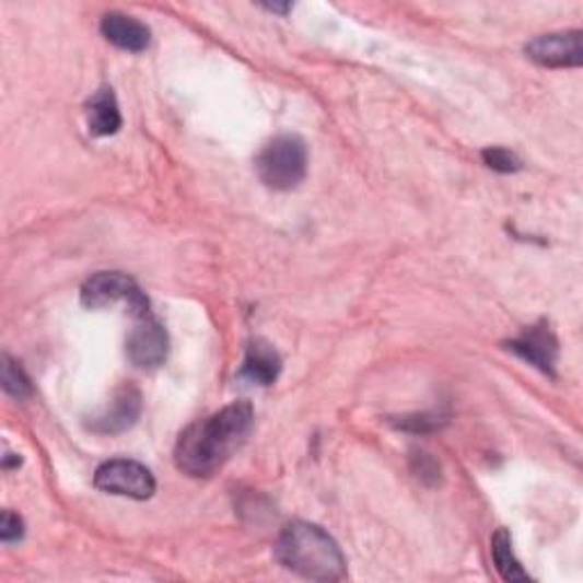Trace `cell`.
<instances>
[{"label": "cell", "mask_w": 583, "mask_h": 583, "mask_svg": "<svg viewBox=\"0 0 583 583\" xmlns=\"http://www.w3.org/2000/svg\"><path fill=\"white\" fill-rule=\"evenodd\" d=\"M260 180L276 191H288L308 174V149L299 135H279L260 151L256 160Z\"/></svg>", "instance_id": "obj_3"}, {"label": "cell", "mask_w": 583, "mask_h": 583, "mask_svg": "<svg viewBox=\"0 0 583 583\" xmlns=\"http://www.w3.org/2000/svg\"><path fill=\"white\" fill-rule=\"evenodd\" d=\"M509 349L543 374L553 376V368H557L559 360V340L547 322L526 328L520 338L509 342Z\"/></svg>", "instance_id": "obj_8"}, {"label": "cell", "mask_w": 583, "mask_h": 583, "mask_svg": "<svg viewBox=\"0 0 583 583\" xmlns=\"http://www.w3.org/2000/svg\"><path fill=\"white\" fill-rule=\"evenodd\" d=\"M94 486L107 494L130 497L137 499V502H144V499L153 497L155 492V479L151 469L128 458L103 463L94 475Z\"/></svg>", "instance_id": "obj_5"}, {"label": "cell", "mask_w": 583, "mask_h": 583, "mask_svg": "<svg viewBox=\"0 0 583 583\" xmlns=\"http://www.w3.org/2000/svg\"><path fill=\"white\" fill-rule=\"evenodd\" d=\"M254 429V408L235 401L206 420L189 424L174 450L176 467L187 477H212L246 442Z\"/></svg>", "instance_id": "obj_1"}, {"label": "cell", "mask_w": 583, "mask_h": 583, "mask_svg": "<svg viewBox=\"0 0 583 583\" xmlns=\"http://www.w3.org/2000/svg\"><path fill=\"white\" fill-rule=\"evenodd\" d=\"M267 10L269 12H281V14H285V12H290V5H267Z\"/></svg>", "instance_id": "obj_19"}, {"label": "cell", "mask_w": 583, "mask_h": 583, "mask_svg": "<svg viewBox=\"0 0 583 583\" xmlns=\"http://www.w3.org/2000/svg\"><path fill=\"white\" fill-rule=\"evenodd\" d=\"M412 471H415V477H418L427 486H438L440 479H442L438 460L431 454H427V452H415L412 454Z\"/></svg>", "instance_id": "obj_16"}, {"label": "cell", "mask_w": 583, "mask_h": 583, "mask_svg": "<svg viewBox=\"0 0 583 583\" xmlns=\"http://www.w3.org/2000/svg\"><path fill=\"white\" fill-rule=\"evenodd\" d=\"M3 387L8 395L16 399H27L33 395L31 378L25 376V372L19 368V363H14L10 355H3Z\"/></svg>", "instance_id": "obj_14"}, {"label": "cell", "mask_w": 583, "mask_h": 583, "mask_svg": "<svg viewBox=\"0 0 583 583\" xmlns=\"http://www.w3.org/2000/svg\"><path fill=\"white\" fill-rule=\"evenodd\" d=\"M142 412V397L135 387H121L115 395L113 404H109L98 418L90 422V429L101 435H115L128 431Z\"/></svg>", "instance_id": "obj_9"}, {"label": "cell", "mask_w": 583, "mask_h": 583, "mask_svg": "<svg viewBox=\"0 0 583 583\" xmlns=\"http://www.w3.org/2000/svg\"><path fill=\"white\" fill-rule=\"evenodd\" d=\"M483 162L490 166L492 172H499V174H515L522 170V160L509 151V149H502V147H490L486 149L483 153Z\"/></svg>", "instance_id": "obj_15"}, {"label": "cell", "mask_w": 583, "mask_h": 583, "mask_svg": "<svg viewBox=\"0 0 583 583\" xmlns=\"http://www.w3.org/2000/svg\"><path fill=\"white\" fill-rule=\"evenodd\" d=\"M101 33L103 37L115 44L121 50L128 53H142L151 44V31L135 16L121 14V12H109L101 19Z\"/></svg>", "instance_id": "obj_10"}, {"label": "cell", "mask_w": 583, "mask_h": 583, "mask_svg": "<svg viewBox=\"0 0 583 583\" xmlns=\"http://www.w3.org/2000/svg\"><path fill=\"white\" fill-rule=\"evenodd\" d=\"M526 55L547 69H574L583 62L581 31L543 35L526 44Z\"/></svg>", "instance_id": "obj_6"}, {"label": "cell", "mask_w": 583, "mask_h": 583, "mask_svg": "<svg viewBox=\"0 0 583 583\" xmlns=\"http://www.w3.org/2000/svg\"><path fill=\"white\" fill-rule=\"evenodd\" d=\"M21 538H23V520L12 511H3V517H0V540L16 543Z\"/></svg>", "instance_id": "obj_18"}, {"label": "cell", "mask_w": 583, "mask_h": 583, "mask_svg": "<svg viewBox=\"0 0 583 583\" xmlns=\"http://www.w3.org/2000/svg\"><path fill=\"white\" fill-rule=\"evenodd\" d=\"M126 351L135 368L158 370L166 360V353H170V338H166L162 324L147 315L140 317V324L132 328Z\"/></svg>", "instance_id": "obj_7"}, {"label": "cell", "mask_w": 583, "mask_h": 583, "mask_svg": "<svg viewBox=\"0 0 583 583\" xmlns=\"http://www.w3.org/2000/svg\"><path fill=\"white\" fill-rule=\"evenodd\" d=\"M88 126L94 137H109L121 128V109L115 92L109 88L98 90L88 103Z\"/></svg>", "instance_id": "obj_12"}, {"label": "cell", "mask_w": 583, "mask_h": 583, "mask_svg": "<svg viewBox=\"0 0 583 583\" xmlns=\"http://www.w3.org/2000/svg\"><path fill=\"white\" fill-rule=\"evenodd\" d=\"M80 301L88 308H107V305L126 301L135 317L149 315V299L137 288L130 276L121 271H101L92 276L80 290Z\"/></svg>", "instance_id": "obj_4"}, {"label": "cell", "mask_w": 583, "mask_h": 583, "mask_svg": "<svg viewBox=\"0 0 583 583\" xmlns=\"http://www.w3.org/2000/svg\"><path fill=\"white\" fill-rule=\"evenodd\" d=\"M276 561L311 581H340L347 576L345 553L322 526L292 522L276 540Z\"/></svg>", "instance_id": "obj_2"}, {"label": "cell", "mask_w": 583, "mask_h": 583, "mask_svg": "<svg viewBox=\"0 0 583 583\" xmlns=\"http://www.w3.org/2000/svg\"><path fill=\"white\" fill-rule=\"evenodd\" d=\"M283 360L269 342L265 340H254L246 349L244 365H242V376L258 385H271L276 378L281 376Z\"/></svg>", "instance_id": "obj_11"}, {"label": "cell", "mask_w": 583, "mask_h": 583, "mask_svg": "<svg viewBox=\"0 0 583 583\" xmlns=\"http://www.w3.org/2000/svg\"><path fill=\"white\" fill-rule=\"evenodd\" d=\"M444 424V420L440 418V415H410V418H404L399 422V429L404 431H412V433H429V431H435Z\"/></svg>", "instance_id": "obj_17"}, {"label": "cell", "mask_w": 583, "mask_h": 583, "mask_svg": "<svg viewBox=\"0 0 583 583\" xmlns=\"http://www.w3.org/2000/svg\"><path fill=\"white\" fill-rule=\"evenodd\" d=\"M492 561L494 568L504 581H529V574H526L520 565V561L515 559L513 553V543H511V534L506 529H499L492 536Z\"/></svg>", "instance_id": "obj_13"}]
</instances>
